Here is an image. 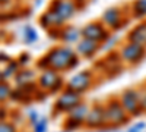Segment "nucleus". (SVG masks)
I'll use <instances>...</instances> for the list:
<instances>
[{
	"instance_id": "a878e982",
	"label": "nucleus",
	"mask_w": 146,
	"mask_h": 132,
	"mask_svg": "<svg viewBox=\"0 0 146 132\" xmlns=\"http://www.w3.org/2000/svg\"><path fill=\"white\" fill-rule=\"evenodd\" d=\"M29 119H31V122H32V123H36V122L40 121V117H38V115H36L35 110H32V112L29 113Z\"/></svg>"
},
{
	"instance_id": "7ed1b4c3",
	"label": "nucleus",
	"mask_w": 146,
	"mask_h": 132,
	"mask_svg": "<svg viewBox=\"0 0 146 132\" xmlns=\"http://www.w3.org/2000/svg\"><path fill=\"white\" fill-rule=\"evenodd\" d=\"M145 54H146L145 46L129 41L127 44H124L121 47V54L120 56H121V59H124L129 63H139L145 57Z\"/></svg>"
},
{
	"instance_id": "dca6fc26",
	"label": "nucleus",
	"mask_w": 146,
	"mask_h": 132,
	"mask_svg": "<svg viewBox=\"0 0 146 132\" xmlns=\"http://www.w3.org/2000/svg\"><path fill=\"white\" fill-rule=\"evenodd\" d=\"M34 79V72L32 70H28V69H22L19 70L16 76H15V81H16V85L19 87H27L32 82Z\"/></svg>"
},
{
	"instance_id": "423d86ee",
	"label": "nucleus",
	"mask_w": 146,
	"mask_h": 132,
	"mask_svg": "<svg viewBox=\"0 0 146 132\" xmlns=\"http://www.w3.org/2000/svg\"><path fill=\"white\" fill-rule=\"evenodd\" d=\"M92 82V75L88 70H82L75 76H72V79L67 84V90L75 91V92H83L86 88H89Z\"/></svg>"
},
{
	"instance_id": "9b49d317",
	"label": "nucleus",
	"mask_w": 146,
	"mask_h": 132,
	"mask_svg": "<svg viewBox=\"0 0 146 132\" xmlns=\"http://www.w3.org/2000/svg\"><path fill=\"white\" fill-rule=\"evenodd\" d=\"M102 22L105 25L111 28H118L123 23V18H121V10L118 7H108L102 13Z\"/></svg>"
},
{
	"instance_id": "6e6552de",
	"label": "nucleus",
	"mask_w": 146,
	"mask_h": 132,
	"mask_svg": "<svg viewBox=\"0 0 146 132\" xmlns=\"http://www.w3.org/2000/svg\"><path fill=\"white\" fill-rule=\"evenodd\" d=\"M80 103V97H79V92L75 91H70L67 90L64 94H62L58 97V100L56 101V110L57 112H70L73 107H76Z\"/></svg>"
},
{
	"instance_id": "f03ea898",
	"label": "nucleus",
	"mask_w": 146,
	"mask_h": 132,
	"mask_svg": "<svg viewBox=\"0 0 146 132\" xmlns=\"http://www.w3.org/2000/svg\"><path fill=\"white\" fill-rule=\"evenodd\" d=\"M105 121L107 123H113L114 126L126 123L127 116H126V109L123 107V104L117 100L108 103V106L105 107Z\"/></svg>"
},
{
	"instance_id": "6ab92c4d",
	"label": "nucleus",
	"mask_w": 146,
	"mask_h": 132,
	"mask_svg": "<svg viewBox=\"0 0 146 132\" xmlns=\"http://www.w3.org/2000/svg\"><path fill=\"white\" fill-rule=\"evenodd\" d=\"M19 65H21L19 62H10V63H9V66H7V69L2 72V78H3V79H7L10 75H13L15 72L18 70Z\"/></svg>"
},
{
	"instance_id": "a211bd4d",
	"label": "nucleus",
	"mask_w": 146,
	"mask_h": 132,
	"mask_svg": "<svg viewBox=\"0 0 146 132\" xmlns=\"http://www.w3.org/2000/svg\"><path fill=\"white\" fill-rule=\"evenodd\" d=\"M23 40H25L27 44H34L38 40V34L32 27H25L23 28Z\"/></svg>"
},
{
	"instance_id": "5701e85b",
	"label": "nucleus",
	"mask_w": 146,
	"mask_h": 132,
	"mask_svg": "<svg viewBox=\"0 0 146 132\" xmlns=\"http://www.w3.org/2000/svg\"><path fill=\"white\" fill-rule=\"evenodd\" d=\"M0 132H16L15 125L7 123V122H2V126H0Z\"/></svg>"
},
{
	"instance_id": "9d476101",
	"label": "nucleus",
	"mask_w": 146,
	"mask_h": 132,
	"mask_svg": "<svg viewBox=\"0 0 146 132\" xmlns=\"http://www.w3.org/2000/svg\"><path fill=\"white\" fill-rule=\"evenodd\" d=\"M86 125L91 126V128H98V126H102L104 123H107L105 121V109L98 104H95L92 109L89 110L88 113V117H86Z\"/></svg>"
},
{
	"instance_id": "c85d7f7f",
	"label": "nucleus",
	"mask_w": 146,
	"mask_h": 132,
	"mask_svg": "<svg viewBox=\"0 0 146 132\" xmlns=\"http://www.w3.org/2000/svg\"><path fill=\"white\" fill-rule=\"evenodd\" d=\"M63 132H70V131H63Z\"/></svg>"
},
{
	"instance_id": "412c9836",
	"label": "nucleus",
	"mask_w": 146,
	"mask_h": 132,
	"mask_svg": "<svg viewBox=\"0 0 146 132\" xmlns=\"http://www.w3.org/2000/svg\"><path fill=\"white\" fill-rule=\"evenodd\" d=\"M64 125H66V131H73V129H78L80 126V122L75 121V119H72V117H67Z\"/></svg>"
},
{
	"instance_id": "4be33fe9",
	"label": "nucleus",
	"mask_w": 146,
	"mask_h": 132,
	"mask_svg": "<svg viewBox=\"0 0 146 132\" xmlns=\"http://www.w3.org/2000/svg\"><path fill=\"white\" fill-rule=\"evenodd\" d=\"M10 95H12V91H10L9 85H7V84H5V82H2V94H0V98L6 100L7 97H10Z\"/></svg>"
},
{
	"instance_id": "c756f323",
	"label": "nucleus",
	"mask_w": 146,
	"mask_h": 132,
	"mask_svg": "<svg viewBox=\"0 0 146 132\" xmlns=\"http://www.w3.org/2000/svg\"><path fill=\"white\" fill-rule=\"evenodd\" d=\"M2 2H3V3H5V0H2Z\"/></svg>"
},
{
	"instance_id": "bb28decb",
	"label": "nucleus",
	"mask_w": 146,
	"mask_h": 132,
	"mask_svg": "<svg viewBox=\"0 0 146 132\" xmlns=\"http://www.w3.org/2000/svg\"><path fill=\"white\" fill-rule=\"evenodd\" d=\"M28 60H29V54H28V53H22V56H21V59H19L18 62H19L21 65H25Z\"/></svg>"
},
{
	"instance_id": "b1692460",
	"label": "nucleus",
	"mask_w": 146,
	"mask_h": 132,
	"mask_svg": "<svg viewBox=\"0 0 146 132\" xmlns=\"http://www.w3.org/2000/svg\"><path fill=\"white\" fill-rule=\"evenodd\" d=\"M143 128H145V123H143V122H139V123H136L135 126L129 128L126 132H142V131H143Z\"/></svg>"
},
{
	"instance_id": "aec40b11",
	"label": "nucleus",
	"mask_w": 146,
	"mask_h": 132,
	"mask_svg": "<svg viewBox=\"0 0 146 132\" xmlns=\"http://www.w3.org/2000/svg\"><path fill=\"white\" fill-rule=\"evenodd\" d=\"M47 131V119L41 117L36 123H34V132H45Z\"/></svg>"
},
{
	"instance_id": "7c9ffc66",
	"label": "nucleus",
	"mask_w": 146,
	"mask_h": 132,
	"mask_svg": "<svg viewBox=\"0 0 146 132\" xmlns=\"http://www.w3.org/2000/svg\"><path fill=\"white\" fill-rule=\"evenodd\" d=\"M95 132H100V131H95Z\"/></svg>"
},
{
	"instance_id": "ddd939ff",
	"label": "nucleus",
	"mask_w": 146,
	"mask_h": 132,
	"mask_svg": "<svg viewBox=\"0 0 146 132\" xmlns=\"http://www.w3.org/2000/svg\"><path fill=\"white\" fill-rule=\"evenodd\" d=\"M127 40L131 43L146 46V23H139L137 27L133 28L127 35Z\"/></svg>"
},
{
	"instance_id": "f8f14e48",
	"label": "nucleus",
	"mask_w": 146,
	"mask_h": 132,
	"mask_svg": "<svg viewBox=\"0 0 146 132\" xmlns=\"http://www.w3.org/2000/svg\"><path fill=\"white\" fill-rule=\"evenodd\" d=\"M100 49V43L98 41H94V40H89V38H83L78 43V47L76 50L79 54L85 56V57H92Z\"/></svg>"
},
{
	"instance_id": "cd10ccee",
	"label": "nucleus",
	"mask_w": 146,
	"mask_h": 132,
	"mask_svg": "<svg viewBox=\"0 0 146 132\" xmlns=\"http://www.w3.org/2000/svg\"><path fill=\"white\" fill-rule=\"evenodd\" d=\"M5 54H6V53H2V56H0V57H2V62H5V60H6V62H9V60H10L9 56H5Z\"/></svg>"
},
{
	"instance_id": "4468645a",
	"label": "nucleus",
	"mask_w": 146,
	"mask_h": 132,
	"mask_svg": "<svg viewBox=\"0 0 146 132\" xmlns=\"http://www.w3.org/2000/svg\"><path fill=\"white\" fill-rule=\"evenodd\" d=\"M89 107H88V104H83V103H79L76 107H73V109L70 110V113H69V117H72V119H75V121H78V122H83V121H86V117H88V113H89Z\"/></svg>"
},
{
	"instance_id": "2eb2a0df",
	"label": "nucleus",
	"mask_w": 146,
	"mask_h": 132,
	"mask_svg": "<svg viewBox=\"0 0 146 132\" xmlns=\"http://www.w3.org/2000/svg\"><path fill=\"white\" fill-rule=\"evenodd\" d=\"M80 35H82V31H79L78 28L75 27H67L63 29V34H62V40L67 44H72V43H79L80 40Z\"/></svg>"
},
{
	"instance_id": "20e7f679",
	"label": "nucleus",
	"mask_w": 146,
	"mask_h": 132,
	"mask_svg": "<svg viewBox=\"0 0 146 132\" xmlns=\"http://www.w3.org/2000/svg\"><path fill=\"white\" fill-rule=\"evenodd\" d=\"M120 103L123 104V107L126 109V112H129L130 115L136 116L140 113L142 107H140V100H139V92L135 90H126L121 94Z\"/></svg>"
},
{
	"instance_id": "39448f33",
	"label": "nucleus",
	"mask_w": 146,
	"mask_h": 132,
	"mask_svg": "<svg viewBox=\"0 0 146 132\" xmlns=\"http://www.w3.org/2000/svg\"><path fill=\"white\" fill-rule=\"evenodd\" d=\"M50 10H53L54 13L63 19L64 22L75 13L76 10V3L73 0H53L50 5Z\"/></svg>"
},
{
	"instance_id": "393cba45",
	"label": "nucleus",
	"mask_w": 146,
	"mask_h": 132,
	"mask_svg": "<svg viewBox=\"0 0 146 132\" xmlns=\"http://www.w3.org/2000/svg\"><path fill=\"white\" fill-rule=\"evenodd\" d=\"M139 100H140L142 110H145V109H146V92H145V91H140V92H139Z\"/></svg>"
},
{
	"instance_id": "f3484780",
	"label": "nucleus",
	"mask_w": 146,
	"mask_h": 132,
	"mask_svg": "<svg viewBox=\"0 0 146 132\" xmlns=\"http://www.w3.org/2000/svg\"><path fill=\"white\" fill-rule=\"evenodd\" d=\"M133 15L136 18H142L146 15V0H136V2H133Z\"/></svg>"
},
{
	"instance_id": "0eeeda50",
	"label": "nucleus",
	"mask_w": 146,
	"mask_h": 132,
	"mask_svg": "<svg viewBox=\"0 0 146 132\" xmlns=\"http://www.w3.org/2000/svg\"><path fill=\"white\" fill-rule=\"evenodd\" d=\"M82 37L101 43V41H104L108 37V31L102 27V23H100V22H91V23H88L86 27L82 28Z\"/></svg>"
},
{
	"instance_id": "f257e3e1",
	"label": "nucleus",
	"mask_w": 146,
	"mask_h": 132,
	"mask_svg": "<svg viewBox=\"0 0 146 132\" xmlns=\"http://www.w3.org/2000/svg\"><path fill=\"white\" fill-rule=\"evenodd\" d=\"M47 57H48V60H50L51 69L63 70V69H70V65L73 62V59L76 57V54L72 49H69V47L60 46V47H54L53 50L48 52Z\"/></svg>"
},
{
	"instance_id": "1a4fd4ad",
	"label": "nucleus",
	"mask_w": 146,
	"mask_h": 132,
	"mask_svg": "<svg viewBox=\"0 0 146 132\" xmlns=\"http://www.w3.org/2000/svg\"><path fill=\"white\" fill-rule=\"evenodd\" d=\"M62 78L57 75V72L54 69H47L44 70V74L40 76V85L51 92H56L60 87H62Z\"/></svg>"
}]
</instances>
